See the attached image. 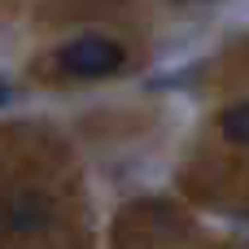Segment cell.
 I'll return each mask as SVG.
<instances>
[{"mask_svg":"<svg viewBox=\"0 0 249 249\" xmlns=\"http://www.w3.org/2000/svg\"><path fill=\"white\" fill-rule=\"evenodd\" d=\"M61 70L66 74H79V79H105L114 70H123V48L105 35H79L70 44H61L57 53Z\"/></svg>","mask_w":249,"mask_h":249,"instance_id":"obj_1","label":"cell"},{"mask_svg":"<svg viewBox=\"0 0 249 249\" xmlns=\"http://www.w3.org/2000/svg\"><path fill=\"white\" fill-rule=\"evenodd\" d=\"M44 219H48V201H44V197H35V193H31V197H18V201H13V210H9V223H13L18 232L39 228Z\"/></svg>","mask_w":249,"mask_h":249,"instance_id":"obj_2","label":"cell"},{"mask_svg":"<svg viewBox=\"0 0 249 249\" xmlns=\"http://www.w3.org/2000/svg\"><path fill=\"white\" fill-rule=\"evenodd\" d=\"M9 96H13V88H9V79L0 74V105H9Z\"/></svg>","mask_w":249,"mask_h":249,"instance_id":"obj_4","label":"cell"},{"mask_svg":"<svg viewBox=\"0 0 249 249\" xmlns=\"http://www.w3.org/2000/svg\"><path fill=\"white\" fill-rule=\"evenodd\" d=\"M219 131L232 140V144H245L249 140V105H232L219 114Z\"/></svg>","mask_w":249,"mask_h":249,"instance_id":"obj_3","label":"cell"}]
</instances>
